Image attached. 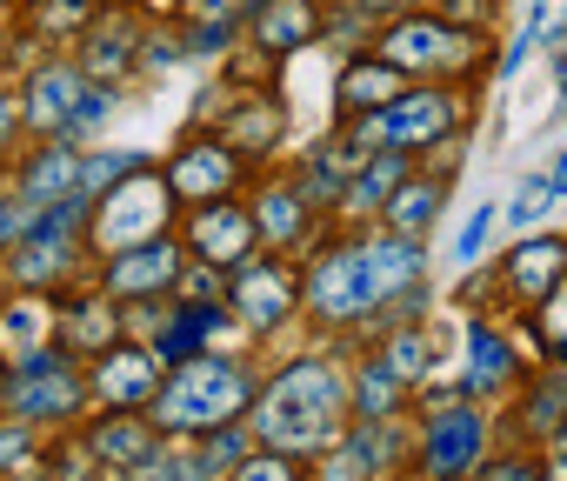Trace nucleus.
<instances>
[{"label":"nucleus","mask_w":567,"mask_h":481,"mask_svg":"<svg viewBox=\"0 0 567 481\" xmlns=\"http://www.w3.org/2000/svg\"><path fill=\"white\" fill-rule=\"evenodd\" d=\"M361 395H368V401H361L368 415H388V408H394V368H368Z\"/></svg>","instance_id":"c756f323"},{"label":"nucleus","mask_w":567,"mask_h":481,"mask_svg":"<svg viewBox=\"0 0 567 481\" xmlns=\"http://www.w3.org/2000/svg\"><path fill=\"white\" fill-rule=\"evenodd\" d=\"M315 34V0H260V14H254V41L267 54H288Z\"/></svg>","instance_id":"1a4fd4ad"},{"label":"nucleus","mask_w":567,"mask_h":481,"mask_svg":"<svg viewBox=\"0 0 567 481\" xmlns=\"http://www.w3.org/2000/svg\"><path fill=\"white\" fill-rule=\"evenodd\" d=\"M240 481H288V468H280V461H247Z\"/></svg>","instance_id":"e433bc0d"},{"label":"nucleus","mask_w":567,"mask_h":481,"mask_svg":"<svg viewBox=\"0 0 567 481\" xmlns=\"http://www.w3.org/2000/svg\"><path fill=\"white\" fill-rule=\"evenodd\" d=\"M154 381H161V355H147V348L107 355V361L94 368V388H101L107 401H147V395H154Z\"/></svg>","instance_id":"6e6552de"},{"label":"nucleus","mask_w":567,"mask_h":481,"mask_svg":"<svg viewBox=\"0 0 567 481\" xmlns=\"http://www.w3.org/2000/svg\"><path fill=\"white\" fill-rule=\"evenodd\" d=\"M560 114H567V88H560Z\"/></svg>","instance_id":"49530a36"},{"label":"nucleus","mask_w":567,"mask_h":481,"mask_svg":"<svg viewBox=\"0 0 567 481\" xmlns=\"http://www.w3.org/2000/svg\"><path fill=\"white\" fill-rule=\"evenodd\" d=\"M240 315L254 328H274L280 315H288V275L280 268H247L240 275Z\"/></svg>","instance_id":"f8f14e48"},{"label":"nucleus","mask_w":567,"mask_h":481,"mask_svg":"<svg viewBox=\"0 0 567 481\" xmlns=\"http://www.w3.org/2000/svg\"><path fill=\"white\" fill-rule=\"evenodd\" d=\"M394 181H401V154L388 147V154H381L368 174H354V207H374V201H388V187H394Z\"/></svg>","instance_id":"5701e85b"},{"label":"nucleus","mask_w":567,"mask_h":481,"mask_svg":"<svg viewBox=\"0 0 567 481\" xmlns=\"http://www.w3.org/2000/svg\"><path fill=\"white\" fill-rule=\"evenodd\" d=\"M234 454H240V434H214V441H207V461H214V468H227Z\"/></svg>","instance_id":"c9c22d12"},{"label":"nucleus","mask_w":567,"mask_h":481,"mask_svg":"<svg viewBox=\"0 0 567 481\" xmlns=\"http://www.w3.org/2000/svg\"><path fill=\"white\" fill-rule=\"evenodd\" d=\"M81 187V161L68 154V147H48L34 167H28V207H54L61 194H74Z\"/></svg>","instance_id":"ddd939ff"},{"label":"nucleus","mask_w":567,"mask_h":481,"mask_svg":"<svg viewBox=\"0 0 567 481\" xmlns=\"http://www.w3.org/2000/svg\"><path fill=\"white\" fill-rule=\"evenodd\" d=\"M260 221H267V234H274V240H295V227H301V207H295V194H267Z\"/></svg>","instance_id":"bb28decb"},{"label":"nucleus","mask_w":567,"mask_h":481,"mask_svg":"<svg viewBox=\"0 0 567 481\" xmlns=\"http://www.w3.org/2000/svg\"><path fill=\"white\" fill-rule=\"evenodd\" d=\"M154 441H147V428L141 421H107V428H94V454H107V461H134V454H147Z\"/></svg>","instance_id":"4be33fe9"},{"label":"nucleus","mask_w":567,"mask_h":481,"mask_svg":"<svg viewBox=\"0 0 567 481\" xmlns=\"http://www.w3.org/2000/svg\"><path fill=\"white\" fill-rule=\"evenodd\" d=\"M361 8H374V14H381V8H408V0H361Z\"/></svg>","instance_id":"37998d69"},{"label":"nucleus","mask_w":567,"mask_h":481,"mask_svg":"<svg viewBox=\"0 0 567 481\" xmlns=\"http://www.w3.org/2000/svg\"><path fill=\"white\" fill-rule=\"evenodd\" d=\"M560 268H567V240H534V248H520V255L507 262V275H514L520 295H547Z\"/></svg>","instance_id":"2eb2a0df"},{"label":"nucleus","mask_w":567,"mask_h":481,"mask_svg":"<svg viewBox=\"0 0 567 481\" xmlns=\"http://www.w3.org/2000/svg\"><path fill=\"white\" fill-rule=\"evenodd\" d=\"M554 328H560V335H567V301H560V308H554Z\"/></svg>","instance_id":"c03bdc74"},{"label":"nucleus","mask_w":567,"mask_h":481,"mask_svg":"<svg viewBox=\"0 0 567 481\" xmlns=\"http://www.w3.org/2000/svg\"><path fill=\"white\" fill-rule=\"evenodd\" d=\"M114 174H134V161H127V154H101V161H94V167H81V187H87V194H94V187H107V181H114Z\"/></svg>","instance_id":"473e14b6"},{"label":"nucleus","mask_w":567,"mask_h":481,"mask_svg":"<svg viewBox=\"0 0 567 481\" xmlns=\"http://www.w3.org/2000/svg\"><path fill=\"white\" fill-rule=\"evenodd\" d=\"M501 368H507V348H501L487 328H474V381H467V388H487Z\"/></svg>","instance_id":"a878e982"},{"label":"nucleus","mask_w":567,"mask_h":481,"mask_svg":"<svg viewBox=\"0 0 567 481\" xmlns=\"http://www.w3.org/2000/svg\"><path fill=\"white\" fill-rule=\"evenodd\" d=\"M381 54H388L394 68H467V61L481 54V41L461 34V28H447V21H401V28L381 41Z\"/></svg>","instance_id":"20e7f679"},{"label":"nucleus","mask_w":567,"mask_h":481,"mask_svg":"<svg viewBox=\"0 0 567 481\" xmlns=\"http://www.w3.org/2000/svg\"><path fill=\"white\" fill-rule=\"evenodd\" d=\"M200 255L207 262H234L240 248H247V240H254V221L240 214V207H214V214H200Z\"/></svg>","instance_id":"4468645a"},{"label":"nucleus","mask_w":567,"mask_h":481,"mask_svg":"<svg viewBox=\"0 0 567 481\" xmlns=\"http://www.w3.org/2000/svg\"><path fill=\"white\" fill-rule=\"evenodd\" d=\"M207 328H214V308H187V315L161 335V355H194V341H200Z\"/></svg>","instance_id":"393cba45"},{"label":"nucleus","mask_w":567,"mask_h":481,"mask_svg":"<svg viewBox=\"0 0 567 481\" xmlns=\"http://www.w3.org/2000/svg\"><path fill=\"white\" fill-rule=\"evenodd\" d=\"M487 227H494V207H481V214H474V221L461 227V240H454V262H461V268H467V262L481 255V240H487Z\"/></svg>","instance_id":"7c9ffc66"},{"label":"nucleus","mask_w":567,"mask_h":481,"mask_svg":"<svg viewBox=\"0 0 567 481\" xmlns=\"http://www.w3.org/2000/svg\"><path fill=\"white\" fill-rule=\"evenodd\" d=\"M547 194H554V201L567 194V147H560V154H554V167H547Z\"/></svg>","instance_id":"58836bf2"},{"label":"nucleus","mask_w":567,"mask_h":481,"mask_svg":"<svg viewBox=\"0 0 567 481\" xmlns=\"http://www.w3.org/2000/svg\"><path fill=\"white\" fill-rule=\"evenodd\" d=\"M134 481H181V461L161 454V448H147V454H134Z\"/></svg>","instance_id":"2f4dec72"},{"label":"nucleus","mask_w":567,"mask_h":481,"mask_svg":"<svg viewBox=\"0 0 567 481\" xmlns=\"http://www.w3.org/2000/svg\"><path fill=\"white\" fill-rule=\"evenodd\" d=\"M240 401H247L240 368H227V361H194V368H181V381L161 395L154 415H161L167 428H220V421L240 415Z\"/></svg>","instance_id":"f03ea898"},{"label":"nucleus","mask_w":567,"mask_h":481,"mask_svg":"<svg viewBox=\"0 0 567 481\" xmlns=\"http://www.w3.org/2000/svg\"><path fill=\"white\" fill-rule=\"evenodd\" d=\"M434 207H441V187H434V181H414V187H401V194H394V207H388V214H394V227H401V234H414V227H427V221H434Z\"/></svg>","instance_id":"412c9836"},{"label":"nucleus","mask_w":567,"mask_h":481,"mask_svg":"<svg viewBox=\"0 0 567 481\" xmlns=\"http://www.w3.org/2000/svg\"><path fill=\"white\" fill-rule=\"evenodd\" d=\"M101 121H107V94H81L74 114L61 121V134H68V141H87V127H101Z\"/></svg>","instance_id":"cd10ccee"},{"label":"nucleus","mask_w":567,"mask_h":481,"mask_svg":"<svg viewBox=\"0 0 567 481\" xmlns=\"http://www.w3.org/2000/svg\"><path fill=\"white\" fill-rule=\"evenodd\" d=\"M454 127V101L447 94H394L374 121H368V134L361 141H374V147H421V141H434V134H447Z\"/></svg>","instance_id":"7ed1b4c3"},{"label":"nucleus","mask_w":567,"mask_h":481,"mask_svg":"<svg viewBox=\"0 0 567 481\" xmlns=\"http://www.w3.org/2000/svg\"><path fill=\"white\" fill-rule=\"evenodd\" d=\"M81 94H87V81H81L74 68H48V74H34V88H28V114H34V127L61 134V121L74 114Z\"/></svg>","instance_id":"9b49d317"},{"label":"nucleus","mask_w":567,"mask_h":481,"mask_svg":"<svg viewBox=\"0 0 567 481\" xmlns=\"http://www.w3.org/2000/svg\"><path fill=\"white\" fill-rule=\"evenodd\" d=\"M34 328H41V301H21V308H8V321H0V341H8V348H21Z\"/></svg>","instance_id":"c85d7f7f"},{"label":"nucleus","mask_w":567,"mask_h":481,"mask_svg":"<svg viewBox=\"0 0 567 481\" xmlns=\"http://www.w3.org/2000/svg\"><path fill=\"white\" fill-rule=\"evenodd\" d=\"M394 94H401L394 61H361V68L341 74V101H348V108H374V101H394Z\"/></svg>","instance_id":"dca6fc26"},{"label":"nucleus","mask_w":567,"mask_h":481,"mask_svg":"<svg viewBox=\"0 0 567 481\" xmlns=\"http://www.w3.org/2000/svg\"><path fill=\"white\" fill-rule=\"evenodd\" d=\"M554 207V194H547V174H527L520 187H514V201H507V221L514 227H527V221H540Z\"/></svg>","instance_id":"b1692460"},{"label":"nucleus","mask_w":567,"mask_h":481,"mask_svg":"<svg viewBox=\"0 0 567 481\" xmlns=\"http://www.w3.org/2000/svg\"><path fill=\"white\" fill-rule=\"evenodd\" d=\"M21 448H28L21 434H0V468H14V461H21Z\"/></svg>","instance_id":"a19ab883"},{"label":"nucleus","mask_w":567,"mask_h":481,"mask_svg":"<svg viewBox=\"0 0 567 481\" xmlns=\"http://www.w3.org/2000/svg\"><path fill=\"white\" fill-rule=\"evenodd\" d=\"M174 187L194 194V201H200V194H220V187H227V154H220V147H187L181 167H174Z\"/></svg>","instance_id":"f3484780"},{"label":"nucleus","mask_w":567,"mask_h":481,"mask_svg":"<svg viewBox=\"0 0 567 481\" xmlns=\"http://www.w3.org/2000/svg\"><path fill=\"white\" fill-rule=\"evenodd\" d=\"M454 14H474V21H487V0H454Z\"/></svg>","instance_id":"79ce46f5"},{"label":"nucleus","mask_w":567,"mask_h":481,"mask_svg":"<svg viewBox=\"0 0 567 481\" xmlns=\"http://www.w3.org/2000/svg\"><path fill=\"white\" fill-rule=\"evenodd\" d=\"M74 395H81V388H74L61 368H48V388H34V381H21V388H14V408H21V415H68V408H74Z\"/></svg>","instance_id":"aec40b11"},{"label":"nucleus","mask_w":567,"mask_h":481,"mask_svg":"<svg viewBox=\"0 0 567 481\" xmlns=\"http://www.w3.org/2000/svg\"><path fill=\"white\" fill-rule=\"evenodd\" d=\"M0 134H8V108H0Z\"/></svg>","instance_id":"a18cd8bd"},{"label":"nucleus","mask_w":567,"mask_h":481,"mask_svg":"<svg viewBox=\"0 0 567 481\" xmlns=\"http://www.w3.org/2000/svg\"><path fill=\"white\" fill-rule=\"evenodd\" d=\"M187 8H194V21H227L234 0H187Z\"/></svg>","instance_id":"4c0bfd02"},{"label":"nucleus","mask_w":567,"mask_h":481,"mask_svg":"<svg viewBox=\"0 0 567 481\" xmlns=\"http://www.w3.org/2000/svg\"><path fill=\"white\" fill-rule=\"evenodd\" d=\"M494 481H540V474H534L527 461H501V468H494Z\"/></svg>","instance_id":"ea45409f"},{"label":"nucleus","mask_w":567,"mask_h":481,"mask_svg":"<svg viewBox=\"0 0 567 481\" xmlns=\"http://www.w3.org/2000/svg\"><path fill=\"white\" fill-rule=\"evenodd\" d=\"M374 301H381V295H374V275H368V255H361V248L334 255V262L315 275V308L334 315V321H348V315H361V308H374Z\"/></svg>","instance_id":"423d86ee"},{"label":"nucleus","mask_w":567,"mask_h":481,"mask_svg":"<svg viewBox=\"0 0 567 481\" xmlns=\"http://www.w3.org/2000/svg\"><path fill=\"white\" fill-rule=\"evenodd\" d=\"M28 201H14V207H0V240H8V234H28Z\"/></svg>","instance_id":"f704fd0d"},{"label":"nucleus","mask_w":567,"mask_h":481,"mask_svg":"<svg viewBox=\"0 0 567 481\" xmlns=\"http://www.w3.org/2000/svg\"><path fill=\"white\" fill-rule=\"evenodd\" d=\"M474 454H481V421H474L467 408L441 415L434 434H427V468H434V474H461Z\"/></svg>","instance_id":"9d476101"},{"label":"nucleus","mask_w":567,"mask_h":481,"mask_svg":"<svg viewBox=\"0 0 567 481\" xmlns=\"http://www.w3.org/2000/svg\"><path fill=\"white\" fill-rule=\"evenodd\" d=\"M161 282H174V248H161V240H154L147 255H134V262L114 268V288H121V295H134V288H161Z\"/></svg>","instance_id":"6ab92c4d"},{"label":"nucleus","mask_w":567,"mask_h":481,"mask_svg":"<svg viewBox=\"0 0 567 481\" xmlns=\"http://www.w3.org/2000/svg\"><path fill=\"white\" fill-rule=\"evenodd\" d=\"M167 221V181L127 174V187H114V201L101 207V248H134Z\"/></svg>","instance_id":"39448f33"},{"label":"nucleus","mask_w":567,"mask_h":481,"mask_svg":"<svg viewBox=\"0 0 567 481\" xmlns=\"http://www.w3.org/2000/svg\"><path fill=\"white\" fill-rule=\"evenodd\" d=\"M388 368H394V375H421V368H427V348H421L414 335H401V341H394V361H388Z\"/></svg>","instance_id":"72a5a7b5"},{"label":"nucleus","mask_w":567,"mask_h":481,"mask_svg":"<svg viewBox=\"0 0 567 481\" xmlns=\"http://www.w3.org/2000/svg\"><path fill=\"white\" fill-rule=\"evenodd\" d=\"M361 255H368V275H374V295H381V301H388V295H401V288H414V282H421V268H427L421 240H408V234L374 240V248H361Z\"/></svg>","instance_id":"0eeeda50"},{"label":"nucleus","mask_w":567,"mask_h":481,"mask_svg":"<svg viewBox=\"0 0 567 481\" xmlns=\"http://www.w3.org/2000/svg\"><path fill=\"white\" fill-rule=\"evenodd\" d=\"M567 34V0H534V14H527V34L514 41V54H507V68H520L534 48H554Z\"/></svg>","instance_id":"a211bd4d"},{"label":"nucleus","mask_w":567,"mask_h":481,"mask_svg":"<svg viewBox=\"0 0 567 481\" xmlns=\"http://www.w3.org/2000/svg\"><path fill=\"white\" fill-rule=\"evenodd\" d=\"M334 415H341V381H334V368L301 361V368H288V375L267 388V401H260V434L280 441V448H321V441L334 434Z\"/></svg>","instance_id":"f257e3e1"}]
</instances>
